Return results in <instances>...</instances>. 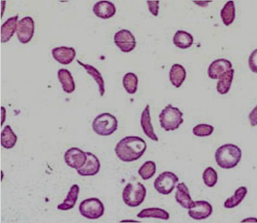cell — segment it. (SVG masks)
Returning a JSON list of instances; mask_svg holds the SVG:
<instances>
[{"label": "cell", "mask_w": 257, "mask_h": 223, "mask_svg": "<svg viewBox=\"0 0 257 223\" xmlns=\"http://www.w3.org/2000/svg\"><path fill=\"white\" fill-rule=\"evenodd\" d=\"M141 128L144 133L148 138L155 142H159V138L155 134V130L151 124V118H150V105H147L141 114Z\"/></svg>", "instance_id": "ac0fdd59"}, {"label": "cell", "mask_w": 257, "mask_h": 223, "mask_svg": "<svg viewBox=\"0 0 257 223\" xmlns=\"http://www.w3.org/2000/svg\"><path fill=\"white\" fill-rule=\"evenodd\" d=\"M202 180L207 187H214L218 180L217 171L215 170L212 167H208L205 170L204 172L202 174Z\"/></svg>", "instance_id": "4dcf8cb0"}, {"label": "cell", "mask_w": 257, "mask_h": 223, "mask_svg": "<svg viewBox=\"0 0 257 223\" xmlns=\"http://www.w3.org/2000/svg\"><path fill=\"white\" fill-rule=\"evenodd\" d=\"M147 145L144 139L140 136H130L122 138L117 143L114 152L117 157L124 162H133L141 159L145 154Z\"/></svg>", "instance_id": "6da1fadb"}, {"label": "cell", "mask_w": 257, "mask_h": 223, "mask_svg": "<svg viewBox=\"0 0 257 223\" xmlns=\"http://www.w3.org/2000/svg\"><path fill=\"white\" fill-rule=\"evenodd\" d=\"M193 36L190 34L183 30L177 31L173 38V42L177 48L180 49H188L193 44Z\"/></svg>", "instance_id": "603a6c76"}, {"label": "cell", "mask_w": 257, "mask_h": 223, "mask_svg": "<svg viewBox=\"0 0 257 223\" xmlns=\"http://www.w3.org/2000/svg\"><path fill=\"white\" fill-rule=\"evenodd\" d=\"M87 156L86 152L79 148H72L67 150L64 154V160L66 164L71 168L78 170L86 164Z\"/></svg>", "instance_id": "9c48e42d"}, {"label": "cell", "mask_w": 257, "mask_h": 223, "mask_svg": "<svg viewBox=\"0 0 257 223\" xmlns=\"http://www.w3.org/2000/svg\"><path fill=\"white\" fill-rule=\"evenodd\" d=\"M93 12L100 18L109 19L115 14L116 8L114 4L110 1H99L94 5Z\"/></svg>", "instance_id": "9a60e30c"}, {"label": "cell", "mask_w": 257, "mask_h": 223, "mask_svg": "<svg viewBox=\"0 0 257 223\" xmlns=\"http://www.w3.org/2000/svg\"><path fill=\"white\" fill-rule=\"evenodd\" d=\"M114 42L122 52H131L136 48V38L131 31L122 29L114 34Z\"/></svg>", "instance_id": "ba28073f"}, {"label": "cell", "mask_w": 257, "mask_h": 223, "mask_svg": "<svg viewBox=\"0 0 257 223\" xmlns=\"http://www.w3.org/2000/svg\"><path fill=\"white\" fill-rule=\"evenodd\" d=\"M249 119H250V122H251V126H256V107L253 110L251 114L249 115Z\"/></svg>", "instance_id": "e575fe53"}, {"label": "cell", "mask_w": 257, "mask_h": 223, "mask_svg": "<svg viewBox=\"0 0 257 223\" xmlns=\"http://www.w3.org/2000/svg\"><path fill=\"white\" fill-rule=\"evenodd\" d=\"M183 116L184 114L178 108L173 107L171 104L167 105L159 116L160 126L165 132L177 130L184 124Z\"/></svg>", "instance_id": "3957f363"}, {"label": "cell", "mask_w": 257, "mask_h": 223, "mask_svg": "<svg viewBox=\"0 0 257 223\" xmlns=\"http://www.w3.org/2000/svg\"><path fill=\"white\" fill-rule=\"evenodd\" d=\"M232 69V64L228 60H216L210 64L207 70V74L212 80H218L226 72Z\"/></svg>", "instance_id": "7c38bea8"}, {"label": "cell", "mask_w": 257, "mask_h": 223, "mask_svg": "<svg viewBox=\"0 0 257 223\" xmlns=\"http://www.w3.org/2000/svg\"><path fill=\"white\" fill-rule=\"evenodd\" d=\"M234 74H235V70L231 69L218 78L217 90L220 94L224 95L228 93L231 88V83L233 80Z\"/></svg>", "instance_id": "d4e9b609"}, {"label": "cell", "mask_w": 257, "mask_h": 223, "mask_svg": "<svg viewBox=\"0 0 257 223\" xmlns=\"http://www.w3.org/2000/svg\"><path fill=\"white\" fill-rule=\"evenodd\" d=\"M212 211L213 208L210 202L199 200L193 202V205L188 208V215L194 220H204L212 215Z\"/></svg>", "instance_id": "8fae6325"}, {"label": "cell", "mask_w": 257, "mask_h": 223, "mask_svg": "<svg viewBox=\"0 0 257 223\" xmlns=\"http://www.w3.org/2000/svg\"><path fill=\"white\" fill-rule=\"evenodd\" d=\"M175 200L180 206L184 208L188 209L193 205V201L189 194V190L185 183L177 184Z\"/></svg>", "instance_id": "e0dca14e"}, {"label": "cell", "mask_w": 257, "mask_h": 223, "mask_svg": "<svg viewBox=\"0 0 257 223\" xmlns=\"http://www.w3.org/2000/svg\"><path fill=\"white\" fill-rule=\"evenodd\" d=\"M87 160L86 164H84L82 168L77 170V173L81 176H94L97 174L100 171V162L95 154L91 152H86Z\"/></svg>", "instance_id": "4fadbf2b"}, {"label": "cell", "mask_w": 257, "mask_h": 223, "mask_svg": "<svg viewBox=\"0 0 257 223\" xmlns=\"http://www.w3.org/2000/svg\"><path fill=\"white\" fill-rule=\"evenodd\" d=\"M147 4L150 12L155 17H157L158 15H159L160 1H148Z\"/></svg>", "instance_id": "d6a6232c"}, {"label": "cell", "mask_w": 257, "mask_h": 223, "mask_svg": "<svg viewBox=\"0 0 257 223\" xmlns=\"http://www.w3.org/2000/svg\"><path fill=\"white\" fill-rule=\"evenodd\" d=\"M137 216L140 218H153L163 219V220H169V214L165 209L160 208H145L137 214Z\"/></svg>", "instance_id": "cb8c5ba5"}, {"label": "cell", "mask_w": 257, "mask_h": 223, "mask_svg": "<svg viewBox=\"0 0 257 223\" xmlns=\"http://www.w3.org/2000/svg\"><path fill=\"white\" fill-rule=\"evenodd\" d=\"M179 182V177L170 171L160 174L155 181V188L161 194L169 195L174 191Z\"/></svg>", "instance_id": "52a82bcc"}, {"label": "cell", "mask_w": 257, "mask_h": 223, "mask_svg": "<svg viewBox=\"0 0 257 223\" xmlns=\"http://www.w3.org/2000/svg\"><path fill=\"white\" fill-rule=\"evenodd\" d=\"M139 174L144 180H148L150 178H152L156 173V164L155 162H146L145 164L139 170Z\"/></svg>", "instance_id": "f546056e"}, {"label": "cell", "mask_w": 257, "mask_h": 223, "mask_svg": "<svg viewBox=\"0 0 257 223\" xmlns=\"http://www.w3.org/2000/svg\"><path fill=\"white\" fill-rule=\"evenodd\" d=\"M19 15L10 18L1 26V42L6 43L12 38L18 29Z\"/></svg>", "instance_id": "2e32d148"}, {"label": "cell", "mask_w": 257, "mask_h": 223, "mask_svg": "<svg viewBox=\"0 0 257 223\" xmlns=\"http://www.w3.org/2000/svg\"><path fill=\"white\" fill-rule=\"evenodd\" d=\"M247 194V188L245 187H240L235 191L231 197L228 198L224 202V208L231 209L238 206L240 202L245 198V195Z\"/></svg>", "instance_id": "4316f807"}, {"label": "cell", "mask_w": 257, "mask_h": 223, "mask_svg": "<svg viewBox=\"0 0 257 223\" xmlns=\"http://www.w3.org/2000/svg\"><path fill=\"white\" fill-rule=\"evenodd\" d=\"M57 77L65 93H73L76 90V84L71 72L67 69H60L57 72Z\"/></svg>", "instance_id": "ffe728a7"}, {"label": "cell", "mask_w": 257, "mask_h": 223, "mask_svg": "<svg viewBox=\"0 0 257 223\" xmlns=\"http://www.w3.org/2000/svg\"><path fill=\"white\" fill-rule=\"evenodd\" d=\"M1 114H2V121H1V125L3 126V124H5V114H6V110H5V107H1Z\"/></svg>", "instance_id": "d590c367"}, {"label": "cell", "mask_w": 257, "mask_h": 223, "mask_svg": "<svg viewBox=\"0 0 257 223\" xmlns=\"http://www.w3.org/2000/svg\"><path fill=\"white\" fill-rule=\"evenodd\" d=\"M93 130L99 136H108L116 132L118 129V121L114 115L109 112L98 115L92 122Z\"/></svg>", "instance_id": "5b68a950"}, {"label": "cell", "mask_w": 257, "mask_h": 223, "mask_svg": "<svg viewBox=\"0 0 257 223\" xmlns=\"http://www.w3.org/2000/svg\"><path fill=\"white\" fill-rule=\"evenodd\" d=\"M221 18L225 26H230L236 18V8L233 1L226 2L221 11Z\"/></svg>", "instance_id": "83f0119b"}, {"label": "cell", "mask_w": 257, "mask_h": 223, "mask_svg": "<svg viewBox=\"0 0 257 223\" xmlns=\"http://www.w3.org/2000/svg\"><path fill=\"white\" fill-rule=\"evenodd\" d=\"M138 77L136 74L128 72L124 74L123 78V86L127 93L130 94H134L136 93L138 88Z\"/></svg>", "instance_id": "f1b7e54d"}, {"label": "cell", "mask_w": 257, "mask_h": 223, "mask_svg": "<svg viewBox=\"0 0 257 223\" xmlns=\"http://www.w3.org/2000/svg\"><path fill=\"white\" fill-rule=\"evenodd\" d=\"M78 63L81 67H83L84 69L86 70V73L90 74V76L94 78L95 83L97 84L98 87H99V92H100V97H103L105 95V82H104V78L100 74V72L97 69H95V67H93L91 64H85L80 60H77Z\"/></svg>", "instance_id": "7402d4cb"}, {"label": "cell", "mask_w": 257, "mask_h": 223, "mask_svg": "<svg viewBox=\"0 0 257 223\" xmlns=\"http://www.w3.org/2000/svg\"><path fill=\"white\" fill-rule=\"evenodd\" d=\"M256 55L257 50L255 49V50L253 52L252 54L250 55V58H249V60H248V63H249V66H250V70H251L252 72H254L255 74H256L257 73Z\"/></svg>", "instance_id": "836d02e7"}, {"label": "cell", "mask_w": 257, "mask_h": 223, "mask_svg": "<svg viewBox=\"0 0 257 223\" xmlns=\"http://www.w3.org/2000/svg\"><path fill=\"white\" fill-rule=\"evenodd\" d=\"M17 140V135L14 132L11 126L7 125L1 132V146L5 149H12L16 145Z\"/></svg>", "instance_id": "484cf974"}, {"label": "cell", "mask_w": 257, "mask_h": 223, "mask_svg": "<svg viewBox=\"0 0 257 223\" xmlns=\"http://www.w3.org/2000/svg\"><path fill=\"white\" fill-rule=\"evenodd\" d=\"M187 76V72L181 64H174L169 72V80L175 88H180L184 84Z\"/></svg>", "instance_id": "d6986e66"}, {"label": "cell", "mask_w": 257, "mask_h": 223, "mask_svg": "<svg viewBox=\"0 0 257 223\" xmlns=\"http://www.w3.org/2000/svg\"><path fill=\"white\" fill-rule=\"evenodd\" d=\"M241 156V150L233 144L221 146L215 153V160L217 166L225 170L235 168L240 162Z\"/></svg>", "instance_id": "7a4b0ae2"}, {"label": "cell", "mask_w": 257, "mask_h": 223, "mask_svg": "<svg viewBox=\"0 0 257 223\" xmlns=\"http://www.w3.org/2000/svg\"><path fill=\"white\" fill-rule=\"evenodd\" d=\"M146 188L141 182L128 184L122 192L124 204L131 208L141 206L146 200Z\"/></svg>", "instance_id": "277c9868"}, {"label": "cell", "mask_w": 257, "mask_h": 223, "mask_svg": "<svg viewBox=\"0 0 257 223\" xmlns=\"http://www.w3.org/2000/svg\"><path fill=\"white\" fill-rule=\"evenodd\" d=\"M52 55L53 58L60 64H69L73 62L76 58V50L73 48H67V46H60L52 50Z\"/></svg>", "instance_id": "5bb4252c"}, {"label": "cell", "mask_w": 257, "mask_h": 223, "mask_svg": "<svg viewBox=\"0 0 257 223\" xmlns=\"http://www.w3.org/2000/svg\"><path fill=\"white\" fill-rule=\"evenodd\" d=\"M35 32V24L31 17H25L18 24L17 36L19 42L27 44L32 40Z\"/></svg>", "instance_id": "30bf717a"}, {"label": "cell", "mask_w": 257, "mask_h": 223, "mask_svg": "<svg viewBox=\"0 0 257 223\" xmlns=\"http://www.w3.org/2000/svg\"><path fill=\"white\" fill-rule=\"evenodd\" d=\"M80 188L77 184H73L70 188L69 192L67 194V197L61 204L57 206V209L62 211H67L73 208L78 200Z\"/></svg>", "instance_id": "44dd1931"}, {"label": "cell", "mask_w": 257, "mask_h": 223, "mask_svg": "<svg viewBox=\"0 0 257 223\" xmlns=\"http://www.w3.org/2000/svg\"><path fill=\"white\" fill-rule=\"evenodd\" d=\"M79 212L81 216L91 220L99 219L105 214V206L97 198H87L80 204Z\"/></svg>", "instance_id": "8992f818"}, {"label": "cell", "mask_w": 257, "mask_h": 223, "mask_svg": "<svg viewBox=\"0 0 257 223\" xmlns=\"http://www.w3.org/2000/svg\"><path fill=\"white\" fill-rule=\"evenodd\" d=\"M213 132H214V128L208 124H198L193 129V134L198 138L209 136L212 135Z\"/></svg>", "instance_id": "1f68e13d"}]
</instances>
